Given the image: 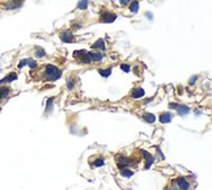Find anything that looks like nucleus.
<instances>
[{
  "instance_id": "f257e3e1",
  "label": "nucleus",
  "mask_w": 212,
  "mask_h": 190,
  "mask_svg": "<svg viewBox=\"0 0 212 190\" xmlns=\"http://www.w3.org/2000/svg\"><path fill=\"white\" fill-rule=\"evenodd\" d=\"M62 74H63L62 68L56 67L54 64H45L39 74L41 75L39 79L45 80V82H55V80L62 77Z\"/></svg>"
},
{
  "instance_id": "f03ea898",
  "label": "nucleus",
  "mask_w": 212,
  "mask_h": 190,
  "mask_svg": "<svg viewBox=\"0 0 212 190\" xmlns=\"http://www.w3.org/2000/svg\"><path fill=\"white\" fill-rule=\"evenodd\" d=\"M172 184L175 186L177 190H191L193 189V180L187 177H177L172 180Z\"/></svg>"
},
{
  "instance_id": "7ed1b4c3",
  "label": "nucleus",
  "mask_w": 212,
  "mask_h": 190,
  "mask_svg": "<svg viewBox=\"0 0 212 190\" xmlns=\"http://www.w3.org/2000/svg\"><path fill=\"white\" fill-rule=\"evenodd\" d=\"M116 20V13H114L113 11H106L102 9L100 12V21L104 24H111Z\"/></svg>"
},
{
  "instance_id": "20e7f679",
  "label": "nucleus",
  "mask_w": 212,
  "mask_h": 190,
  "mask_svg": "<svg viewBox=\"0 0 212 190\" xmlns=\"http://www.w3.org/2000/svg\"><path fill=\"white\" fill-rule=\"evenodd\" d=\"M74 58H75V61H77L80 64H90L89 55H88V51H85V50L74 51Z\"/></svg>"
},
{
  "instance_id": "39448f33",
  "label": "nucleus",
  "mask_w": 212,
  "mask_h": 190,
  "mask_svg": "<svg viewBox=\"0 0 212 190\" xmlns=\"http://www.w3.org/2000/svg\"><path fill=\"white\" fill-rule=\"evenodd\" d=\"M88 55H89L90 63L101 62V61H104V58H105L104 51H88Z\"/></svg>"
},
{
  "instance_id": "423d86ee",
  "label": "nucleus",
  "mask_w": 212,
  "mask_h": 190,
  "mask_svg": "<svg viewBox=\"0 0 212 190\" xmlns=\"http://www.w3.org/2000/svg\"><path fill=\"white\" fill-rule=\"evenodd\" d=\"M59 37L64 43H72L75 41V35L72 33V30H62L59 33Z\"/></svg>"
},
{
  "instance_id": "0eeeda50",
  "label": "nucleus",
  "mask_w": 212,
  "mask_h": 190,
  "mask_svg": "<svg viewBox=\"0 0 212 190\" xmlns=\"http://www.w3.org/2000/svg\"><path fill=\"white\" fill-rule=\"evenodd\" d=\"M169 108L170 109H174V110H177L178 115H185L190 112V109L185 105H179V104H175V102H170L169 104Z\"/></svg>"
},
{
  "instance_id": "6e6552de",
  "label": "nucleus",
  "mask_w": 212,
  "mask_h": 190,
  "mask_svg": "<svg viewBox=\"0 0 212 190\" xmlns=\"http://www.w3.org/2000/svg\"><path fill=\"white\" fill-rule=\"evenodd\" d=\"M11 92H12L11 87H7V85L5 87H0V105H2L3 102L11 96Z\"/></svg>"
},
{
  "instance_id": "1a4fd4ad",
  "label": "nucleus",
  "mask_w": 212,
  "mask_h": 190,
  "mask_svg": "<svg viewBox=\"0 0 212 190\" xmlns=\"http://www.w3.org/2000/svg\"><path fill=\"white\" fill-rule=\"evenodd\" d=\"M24 4V0H7V4L4 5L5 9H16L20 8Z\"/></svg>"
},
{
  "instance_id": "9d476101",
  "label": "nucleus",
  "mask_w": 212,
  "mask_h": 190,
  "mask_svg": "<svg viewBox=\"0 0 212 190\" xmlns=\"http://www.w3.org/2000/svg\"><path fill=\"white\" fill-rule=\"evenodd\" d=\"M90 47H92L93 50L104 51V50H105V47H106V45H105V40H104V38H100V40H97V41L94 42Z\"/></svg>"
},
{
  "instance_id": "9b49d317",
  "label": "nucleus",
  "mask_w": 212,
  "mask_h": 190,
  "mask_svg": "<svg viewBox=\"0 0 212 190\" xmlns=\"http://www.w3.org/2000/svg\"><path fill=\"white\" fill-rule=\"evenodd\" d=\"M131 96H132L134 98H142L145 96V92L143 88H135L132 89V92H131Z\"/></svg>"
},
{
  "instance_id": "f8f14e48",
  "label": "nucleus",
  "mask_w": 212,
  "mask_h": 190,
  "mask_svg": "<svg viewBox=\"0 0 212 190\" xmlns=\"http://www.w3.org/2000/svg\"><path fill=\"white\" fill-rule=\"evenodd\" d=\"M172 118H173V114L168 113V112L160 114V122H161V123H168V122H170Z\"/></svg>"
},
{
  "instance_id": "ddd939ff",
  "label": "nucleus",
  "mask_w": 212,
  "mask_h": 190,
  "mask_svg": "<svg viewBox=\"0 0 212 190\" xmlns=\"http://www.w3.org/2000/svg\"><path fill=\"white\" fill-rule=\"evenodd\" d=\"M17 79V74L16 72H12V74H9L8 76H5L3 80H0V85L4 84V83H12L13 80H16Z\"/></svg>"
},
{
  "instance_id": "4468645a",
  "label": "nucleus",
  "mask_w": 212,
  "mask_h": 190,
  "mask_svg": "<svg viewBox=\"0 0 212 190\" xmlns=\"http://www.w3.org/2000/svg\"><path fill=\"white\" fill-rule=\"evenodd\" d=\"M142 118H143L145 122H148V123H153V122L156 121V115L152 114V113H143V114H142Z\"/></svg>"
},
{
  "instance_id": "2eb2a0df",
  "label": "nucleus",
  "mask_w": 212,
  "mask_h": 190,
  "mask_svg": "<svg viewBox=\"0 0 212 190\" xmlns=\"http://www.w3.org/2000/svg\"><path fill=\"white\" fill-rule=\"evenodd\" d=\"M128 8H130L131 13H137V11H139V2H137V0H132V2H130Z\"/></svg>"
},
{
  "instance_id": "dca6fc26",
  "label": "nucleus",
  "mask_w": 212,
  "mask_h": 190,
  "mask_svg": "<svg viewBox=\"0 0 212 190\" xmlns=\"http://www.w3.org/2000/svg\"><path fill=\"white\" fill-rule=\"evenodd\" d=\"M93 159H96L94 161H92V165H93V166H102V165L105 164V160H104V157H102V156L93 157Z\"/></svg>"
},
{
  "instance_id": "f3484780",
  "label": "nucleus",
  "mask_w": 212,
  "mask_h": 190,
  "mask_svg": "<svg viewBox=\"0 0 212 190\" xmlns=\"http://www.w3.org/2000/svg\"><path fill=\"white\" fill-rule=\"evenodd\" d=\"M121 174H122L123 177H131L134 174V171L131 169V168H125V169L121 171Z\"/></svg>"
},
{
  "instance_id": "a211bd4d",
  "label": "nucleus",
  "mask_w": 212,
  "mask_h": 190,
  "mask_svg": "<svg viewBox=\"0 0 212 190\" xmlns=\"http://www.w3.org/2000/svg\"><path fill=\"white\" fill-rule=\"evenodd\" d=\"M34 55L37 58H43L46 55V51L43 50L42 47H35V51H34Z\"/></svg>"
},
{
  "instance_id": "6ab92c4d",
  "label": "nucleus",
  "mask_w": 212,
  "mask_h": 190,
  "mask_svg": "<svg viewBox=\"0 0 212 190\" xmlns=\"http://www.w3.org/2000/svg\"><path fill=\"white\" fill-rule=\"evenodd\" d=\"M98 74L101 76H104V77H107V76H110L111 75V68H106V70H98Z\"/></svg>"
},
{
  "instance_id": "aec40b11",
  "label": "nucleus",
  "mask_w": 212,
  "mask_h": 190,
  "mask_svg": "<svg viewBox=\"0 0 212 190\" xmlns=\"http://www.w3.org/2000/svg\"><path fill=\"white\" fill-rule=\"evenodd\" d=\"M88 3H89V0H80L79 4H77V8L79 9H86L88 8Z\"/></svg>"
},
{
  "instance_id": "412c9836",
  "label": "nucleus",
  "mask_w": 212,
  "mask_h": 190,
  "mask_svg": "<svg viewBox=\"0 0 212 190\" xmlns=\"http://www.w3.org/2000/svg\"><path fill=\"white\" fill-rule=\"evenodd\" d=\"M121 70H122V71H125V72H130V71H131V67H130L128 64L123 63V64H121Z\"/></svg>"
},
{
  "instance_id": "4be33fe9",
  "label": "nucleus",
  "mask_w": 212,
  "mask_h": 190,
  "mask_svg": "<svg viewBox=\"0 0 212 190\" xmlns=\"http://www.w3.org/2000/svg\"><path fill=\"white\" fill-rule=\"evenodd\" d=\"M164 190H177V189H175V186L172 184V181H169V182L166 184V186H165Z\"/></svg>"
},
{
  "instance_id": "5701e85b",
  "label": "nucleus",
  "mask_w": 212,
  "mask_h": 190,
  "mask_svg": "<svg viewBox=\"0 0 212 190\" xmlns=\"http://www.w3.org/2000/svg\"><path fill=\"white\" fill-rule=\"evenodd\" d=\"M74 85H75V80H74V79H70L68 82H67V88H68V89H72V88H74Z\"/></svg>"
},
{
  "instance_id": "b1692460",
  "label": "nucleus",
  "mask_w": 212,
  "mask_h": 190,
  "mask_svg": "<svg viewBox=\"0 0 212 190\" xmlns=\"http://www.w3.org/2000/svg\"><path fill=\"white\" fill-rule=\"evenodd\" d=\"M130 2L131 0H119V4L121 5H127V4H130Z\"/></svg>"
},
{
  "instance_id": "393cba45",
  "label": "nucleus",
  "mask_w": 212,
  "mask_h": 190,
  "mask_svg": "<svg viewBox=\"0 0 212 190\" xmlns=\"http://www.w3.org/2000/svg\"><path fill=\"white\" fill-rule=\"evenodd\" d=\"M26 63H28V59H24V61H21V62H20V64H18V67H20V68H21V67H24V66H25Z\"/></svg>"
},
{
  "instance_id": "a878e982",
  "label": "nucleus",
  "mask_w": 212,
  "mask_h": 190,
  "mask_svg": "<svg viewBox=\"0 0 212 190\" xmlns=\"http://www.w3.org/2000/svg\"><path fill=\"white\" fill-rule=\"evenodd\" d=\"M196 79H198V77H196V76H193L191 79H190V85H191L194 82H196Z\"/></svg>"
}]
</instances>
